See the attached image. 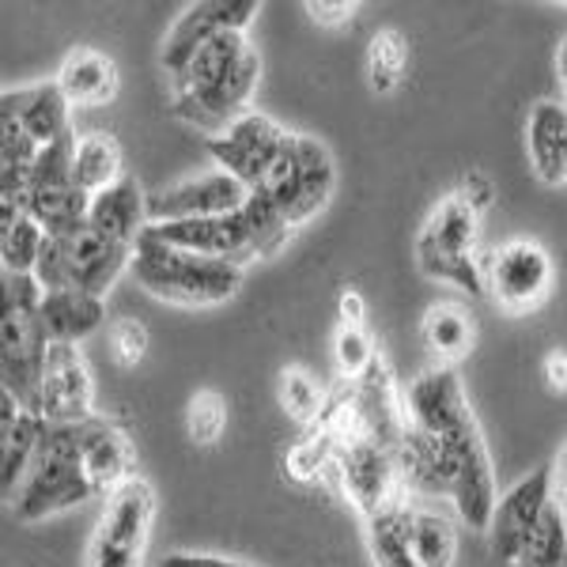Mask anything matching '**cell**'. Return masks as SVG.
Here are the masks:
<instances>
[{
  "mask_svg": "<svg viewBox=\"0 0 567 567\" xmlns=\"http://www.w3.org/2000/svg\"><path fill=\"white\" fill-rule=\"evenodd\" d=\"M110 349H114V360L122 368H136V363L148 355V329L136 318H117L110 326Z\"/></svg>",
  "mask_w": 567,
  "mask_h": 567,
  "instance_id": "cell-36",
  "label": "cell"
},
{
  "mask_svg": "<svg viewBox=\"0 0 567 567\" xmlns=\"http://www.w3.org/2000/svg\"><path fill=\"white\" fill-rule=\"evenodd\" d=\"M405 65H409V42L401 31H379L368 45V84L374 95H390L393 87L401 84L405 76Z\"/></svg>",
  "mask_w": 567,
  "mask_h": 567,
  "instance_id": "cell-31",
  "label": "cell"
},
{
  "mask_svg": "<svg viewBox=\"0 0 567 567\" xmlns=\"http://www.w3.org/2000/svg\"><path fill=\"white\" fill-rule=\"evenodd\" d=\"M76 446H80V462L84 473L95 488V496H114L117 488H125L130 481H136V451L133 439L125 427H117L114 420L91 416L76 424Z\"/></svg>",
  "mask_w": 567,
  "mask_h": 567,
  "instance_id": "cell-19",
  "label": "cell"
},
{
  "mask_svg": "<svg viewBox=\"0 0 567 567\" xmlns=\"http://www.w3.org/2000/svg\"><path fill=\"white\" fill-rule=\"evenodd\" d=\"M564 564H567V518L553 503V507L545 511L542 526L529 537L523 567H564Z\"/></svg>",
  "mask_w": 567,
  "mask_h": 567,
  "instance_id": "cell-33",
  "label": "cell"
},
{
  "mask_svg": "<svg viewBox=\"0 0 567 567\" xmlns=\"http://www.w3.org/2000/svg\"><path fill=\"white\" fill-rule=\"evenodd\" d=\"M481 213L451 194L432 208L416 235V265L424 277L484 296V261L477 258Z\"/></svg>",
  "mask_w": 567,
  "mask_h": 567,
  "instance_id": "cell-5",
  "label": "cell"
},
{
  "mask_svg": "<svg viewBox=\"0 0 567 567\" xmlns=\"http://www.w3.org/2000/svg\"><path fill=\"white\" fill-rule=\"evenodd\" d=\"M553 254L537 239H511L484 258V291L507 315H529L553 291Z\"/></svg>",
  "mask_w": 567,
  "mask_h": 567,
  "instance_id": "cell-11",
  "label": "cell"
},
{
  "mask_svg": "<svg viewBox=\"0 0 567 567\" xmlns=\"http://www.w3.org/2000/svg\"><path fill=\"white\" fill-rule=\"evenodd\" d=\"M337 315H341V322L363 326V318H368V303H363V296L355 288H344L341 299H337Z\"/></svg>",
  "mask_w": 567,
  "mask_h": 567,
  "instance_id": "cell-41",
  "label": "cell"
},
{
  "mask_svg": "<svg viewBox=\"0 0 567 567\" xmlns=\"http://www.w3.org/2000/svg\"><path fill=\"white\" fill-rule=\"evenodd\" d=\"M526 148L534 175L545 186H564L567 182V106L560 103H542L529 106L526 117Z\"/></svg>",
  "mask_w": 567,
  "mask_h": 567,
  "instance_id": "cell-24",
  "label": "cell"
},
{
  "mask_svg": "<svg viewBox=\"0 0 567 567\" xmlns=\"http://www.w3.org/2000/svg\"><path fill=\"white\" fill-rule=\"evenodd\" d=\"M133 254H136L133 246L106 239L103 231L84 224L72 235H61V239L45 235L34 280H39L45 291L76 288V291H87V296L106 299L110 288L122 280V272L133 269Z\"/></svg>",
  "mask_w": 567,
  "mask_h": 567,
  "instance_id": "cell-6",
  "label": "cell"
},
{
  "mask_svg": "<svg viewBox=\"0 0 567 567\" xmlns=\"http://www.w3.org/2000/svg\"><path fill=\"white\" fill-rule=\"evenodd\" d=\"M87 224L95 231H103L106 239L122 243V246H133L141 243V235L152 227V216H148V197H144L141 182L133 175H125L122 182H114L103 194L91 197V213H87Z\"/></svg>",
  "mask_w": 567,
  "mask_h": 567,
  "instance_id": "cell-22",
  "label": "cell"
},
{
  "mask_svg": "<svg viewBox=\"0 0 567 567\" xmlns=\"http://www.w3.org/2000/svg\"><path fill=\"white\" fill-rule=\"evenodd\" d=\"M553 507V470L542 465L529 477H523L511 492H503L496 503V515H492V553L503 564L523 567L526 560V545L534 537V529L542 526L545 511Z\"/></svg>",
  "mask_w": 567,
  "mask_h": 567,
  "instance_id": "cell-14",
  "label": "cell"
},
{
  "mask_svg": "<svg viewBox=\"0 0 567 567\" xmlns=\"http://www.w3.org/2000/svg\"><path fill=\"white\" fill-rule=\"evenodd\" d=\"M420 341H424V349L435 355V363L454 368V363L473 352L477 329H473V318L465 315L462 307L435 303V307H427L424 322H420Z\"/></svg>",
  "mask_w": 567,
  "mask_h": 567,
  "instance_id": "cell-26",
  "label": "cell"
},
{
  "mask_svg": "<svg viewBox=\"0 0 567 567\" xmlns=\"http://www.w3.org/2000/svg\"><path fill=\"white\" fill-rule=\"evenodd\" d=\"M401 398H405L409 427H416V432H424L432 439L458 435L462 427L473 420V409H470V398H465V390H462L458 371L443 368V363H432L427 371H420Z\"/></svg>",
  "mask_w": 567,
  "mask_h": 567,
  "instance_id": "cell-17",
  "label": "cell"
},
{
  "mask_svg": "<svg viewBox=\"0 0 567 567\" xmlns=\"http://www.w3.org/2000/svg\"><path fill=\"white\" fill-rule=\"evenodd\" d=\"M155 518V488L144 477L130 481L106 496L91 542L84 553V567H144Z\"/></svg>",
  "mask_w": 567,
  "mask_h": 567,
  "instance_id": "cell-8",
  "label": "cell"
},
{
  "mask_svg": "<svg viewBox=\"0 0 567 567\" xmlns=\"http://www.w3.org/2000/svg\"><path fill=\"white\" fill-rule=\"evenodd\" d=\"M42 246H45V231L20 205H0V261H4V272L34 277Z\"/></svg>",
  "mask_w": 567,
  "mask_h": 567,
  "instance_id": "cell-28",
  "label": "cell"
},
{
  "mask_svg": "<svg viewBox=\"0 0 567 567\" xmlns=\"http://www.w3.org/2000/svg\"><path fill=\"white\" fill-rule=\"evenodd\" d=\"M159 567H258V564L231 560V556H216V553H171L163 556Z\"/></svg>",
  "mask_w": 567,
  "mask_h": 567,
  "instance_id": "cell-39",
  "label": "cell"
},
{
  "mask_svg": "<svg viewBox=\"0 0 567 567\" xmlns=\"http://www.w3.org/2000/svg\"><path fill=\"white\" fill-rule=\"evenodd\" d=\"M458 197L473 208V213H484V208L492 205V197H496V186L488 182V175L470 171V175L462 178V186H458Z\"/></svg>",
  "mask_w": 567,
  "mask_h": 567,
  "instance_id": "cell-38",
  "label": "cell"
},
{
  "mask_svg": "<svg viewBox=\"0 0 567 567\" xmlns=\"http://www.w3.org/2000/svg\"><path fill=\"white\" fill-rule=\"evenodd\" d=\"M45 288L34 277L4 272V322H0V390L12 393L27 413L42 416L45 341L39 310Z\"/></svg>",
  "mask_w": 567,
  "mask_h": 567,
  "instance_id": "cell-3",
  "label": "cell"
},
{
  "mask_svg": "<svg viewBox=\"0 0 567 567\" xmlns=\"http://www.w3.org/2000/svg\"><path fill=\"white\" fill-rule=\"evenodd\" d=\"M250 189L227 171H205V175L182 178L175 186H163L159 194L148 197L152 224H182V219H213L231 216L250 205Z\"/></svg>",
  "mask_w": 567,
  "mask_h": 567,
  "instance_id": "cell-16",
  "label": "cell"
},
{
  "mask_svg": "<svg viewBox=\"0 0 567 567\" xmlns=\"http://www.w3.org/2000/svg\"><path fill=\"white\" fill-rule=\"evenodd\" d=\"M45 424L50 420H42L39 413H27L12 393L0 390V492H4L8 507H12L16 492H20L34 454H39Z\"/></svg>",
  "mask_w": 567,
  "mask_h": 567,
  "instance_id": "cell-21",
  "label": "cell"
},
{
  "mask_svg": "<svg viewBox=\"0 0 567 567\" xmlns=\"http://www.w3.org/2000/svg\"><path fill=\"white\" fill-rule=\"evenodd\" d=\"M545 386L553 393H567V349H553L542 363Z\"/></svg>",
  "mask_w": 567,
  "mask_h": 567,
  "instance_id": "cell-40",
  "label": "cell"
},
{
  "mask_svg": "<svg viewBox=\"0 0 567 567\" xmlns=\"http://www.w3.org/2000/svg\"><path fill=\"white\" fill-rule=\"evenodd\" d=\"M39 322L50 344H80L106 326V299L76 288H53L42 296Z\"/></svg>",
  "mask_w": 567,
  "mask_h": 567,
  "instance_id": "cell-23",
  "label": "cell"
},
{
  "mask_svg": "<svg viewBox=\"0 0 567 567\" xmlns=\"http://www.w3.org/2000/svg\"><path fill=\"white\" fill-rule=\"evenodd\" d=\"M333 470H337V477H341L344 496L352 499V507L360 511L368 523L374 515H382V511L409 499L398 451L371 435L337 439Z\"/></svg>",
  "mask_w": 567,
  "mask_h": 567,
  "instance_id": "cell-10",
  "label": "cell"
},
{
  "mask_svg": "<svg viewBox=\"0 0 567 567\" xmlns=\"http://www.w3.org/2000/svg\"><path fill=\"white\" fill-rule=\"evenodd\" d=\"M58 87L65 91V99L72 106H110L117 99L122 76H117V65L103 50L76 45V50L61 61Z\"/></svg>",
  "mask_w": 567,
  "mask_h": 567,
  "instance_id": "cell-25",
  "label": "cell"
},
{
  "mask_svg": "<svg viewBox=\"0 0 567 567\" xmlns=\"http://www.w3.org/2000/svg\"><path fill=\"white\" fill-rule=\"evenodd\" d=\"M261 76V58L243 31H219L194 53L178 80H171V114L208 136L227 133L243 114Z\"/></svg>",
  "mask_w": 567,
  "mask_h": 567,
  "instance_id": "cell-1",
  "label": "cell"
},
{
  "mask_svg": "<svg viewBox=\"0 0 567 567\" xmlns=\"http://www.w3.org/2000/svg\"><path fill=\"white\" fill-rule=\"evenodd\" d=\"M95 416V382L76 344H50L42 368V420L80 424Z\"/></svg>",
  "mask_w": 567,
  "mask_h": 567,
  "instance_id": "cell-18",
  "label": "cell"
},
{
  "mask_svg": "<svg viewBox=\"0 0 567 567\" xmlns=\"http://www.w3.org/2000/svg\"><path fill=\"white\" fill-rule=\"evenodd\" d=\"M72 178L87 197L103 194L114 182L125 178L122 167V144L110 133H84L76 136V152H72Z\"/></svg>",
  "mask_w": 567,
  "mask_h": 567,
  "instance_id": "cell-27",
  "label": "cell"
},
{
  "mask_svg": "<svg viewBox=\"0 0 567 567\" xmlns=\"http://www.w3.org/2000/svg\"><path fill=\"white\" fill-rule=\"evenodd\" d=\"M451 451H454V484H451V503L458 511V518L477 534H488L492 515H496V473H492L488 446L477 427V420L462 427L458 435H451Z\"/></svg>",
  "mask_w": 567,
  "mask_h": 567,
  "instance_id": "cell-15",
  "label": "cell"
},
{
  "mask_svg": "<svg viewBox=\"0 0 567 567\" xmlns=\"http://www.w3.org/2000/svg\"><path fill=\"white\" fill-rule=\"evenodd\" d=\"M303 12H307L318 27H344V23H352V20H355L360 4H355V0H307Z\"/></svg>",
  "mask_w": 567,
  "mask_h": 567,
  "instance_id": "cell-37",
  "label": "cell"
},
{
  "mask_svg": "<svg viewBox=\"0 0 567 567\" xmlns=\"http://www.w3.org/2000/svg\"><path fill=\"white\" fill-rule=\"evenodd\" d=\"M258 12H261L258 0H200V4H189L186 12L171 23L167 39H163V50H159V65H163L167 84L186 72L194 53L208 39H216L219 31L246 34V27L258 20Z\"/></svg>",
  "mask_w": 567,
  "mask_h": 567,
  "instance_id": "cell-13",
  "label": "cell"
},
{
  "mask_svg": "<svg viewBox=\"0 0 567 567\" xmlns=\"http://www.w3.org/2000/svg\"><path fill=\"white\" fill-rule=\"evenodd\" d=\"M333 363L341 371L344 382H363L368 374L379 368V352H374V341L363 326L352 322H337L333 329Z\"/></svg>",
  "mask_w": 567,
  "mask_h": 567,
  "instance_id": "cell-32",
  "label": "cell"
},
{
  "mask_svg": "<svg viewBox=\"0 0 567 567\" xmlns=\"http://www.w3.org/2000/svg\"><path fill=\"white\" fill-rule=\"evenodd\" d=\"M280 405L288 416H296L299 424H310V420L322 416L326 398L318 390L315 374L303 368H284L280 371Z\"/></svg>",
  "mask_w": 567,
  "mask_h": 567,
  "instance_id": "cell-34",
  "label": "cell"
},
{
  "mask_svg": "<svg viewBox=\"0 0 567 567\" xmlns=\"http://www.w3.org/2000/svg\"><path fill=\"white\" fill-rule=\"evenodd\" d=\"M72 152H76V133H69L58 144H45L39 159H34L31 182H27L23 213L50 239H61V235H72L76 227H84L91 213V197L72 178Z\"/></svg>",
  "mask_w": 567,
  "mask_h": 567,
  "instance_id": "cell-9",
  "label": "cell"
},
{
  "mask_svg": "<svg viewBox=\"0 0 567 567\" xmlns=\"http://www.w3.org/2000/svg\"><path fill=\"white\" fill-rule=\"evenodd\" d=\"M409 507L413 503H398V507L382 511L368 523V545L374 567H420L413 556V529H409Z\"/></svg>",
  "mask_w": 567,
  "mask_h": 567,
  "instance_id": "cell-30",
  "label": "cell"
},
{
  "mask_svg": "<svg viewBox=\"0 0 567 567\" xmlns=\"http://www.w3.org/2000/svg\"><path fill=\"white\" fill-rule=\"evenodd\" d=\"M95 496L76 446V424H45L31 470L12 499L20 523H45Z\"/></svg>",
  "mask_w": 567,
  "mask_h": 567,
  "instance_id": "cell-4",
  "label": "cell"
},
{
  "mask_svg": "<svg viewBox=\"0 0 567 567\" xmlns=\"http://www.w3.org/2000/svg\"><path fill=\"white\" fill-rule=\"evenodd\" d=\"M553 470V503L560 507V515L567 518V446L556 454V462L548 465Z\"/></svg>",
  "mask_w": 567,
  "mask_h": 567,
  "instance_id": "cell-42",
  "label": "cell"
},
{
  "mask_svg": "<svg viewBox=\"0 0 567 567\" xmlns=\"http://www.w3.org/2000/svg\"><path fill=\"white\" fill-rule=\"evenodd\" d=\"M556 72H560V87L567 95V39L560 42V50H556Z\"/></svg>",
  "mask_w": 567,
  "mask_h": 567,
  "instance_id": "cell-43",
  "label": "cell"
},
{
  "mask_svg": "<svg viewBox=\"0 0 567 567\" xmlns=\"http://www.w3.org/2000/svg\"><path fill=\"white\" fill-rule=\"evenodd\" d=\"M409 529H413V556L420 567H454L458 556V529L443 511L409 507Z\"/></svg>",
  "mask_w": 567,
  "mask_h": 567,
  "instance_id": "cell-29",
  "label": "cell"
},
{
  "mask_svg": "<svg viewBox=\"0 0 567 567\" xmlns=\"http://www.w3.org/2000/svg\"><path fill=\"white\" fill-rule=\"evenodd\" d=\"M0 117L20 125L39 148L65 141L72 133V103L65 99V91L58 87V80L8 87L4 95H0Z\"/></svg>",
  "mask_w": 567,
  "mask_h": 567,
  "instance_id": "cell-20",
  "label": "cell"
},
{
  "mask_svg": "<svg viewBox=\"0 0 567 567\" xmlns=\"http://www.w3.org/2000/svg\"><path fill=\"white\" fill-rule=\"evenodd\" d=\"M133 277L148 296L175 307H219L239 296L246 269L231 261H216L205 254L182 250L152 231L141 235L133 254Z\"/></svg>",
  "mask_w": 567,
  "mask_h": 567,
  "instance_id": "cell-2",
  "label": "cell"
},
{
  "mask_svg": "<svg viewBox=\"0 0 567 567\" xmlns=\"http://www.w3.org/2000/svg\"><path fill=\"white\" fill-rule=\"evenodd\" d=\"M227 427V401L219 390H197L186 405V435L197 446H213Z\"/></svg>",
  "mask_w": 567,
  "mask_h": 567,
  "instance_id": "cell-35",
  "label": "cell"
},
{
  "mask_svg": "<svg viewBox=\"0 0 567 567\" xmlns=\"http://www.w3.org/2000/svg\"><path fill=\"white\" fill-rule=\"evenodd\" d=\"M288 136L291 133L272 122L269 114L250 110V114H243L227 133L208 136L205 148L216 159L219 171H227V175L239 178L250 194H258V189L265 186V178H269L272 163L280 159Z\"/></svg>",
  "mask_w": 567,
  "mask_h": 567,
  "instance_id": "cell-12",
  "label": "cell"
},
{
  "mask_svg": "<svg viewBox=\"0 0 567 567\" xmlns=\"http://www.w3.org/2000/svg\"><path fill=\"white\" fill-rule=\"evenodd\" d=\"M333 189H337L333 152H329L318 136L291 133L258 194L269 200L291 227H303L307 219H315L329 205Z\"/></svg>",
  "mask_w": 567,
  "mask_h": 567,
  "instance_id": "cell-7",
  "label": "cell"
}]
</instances>
